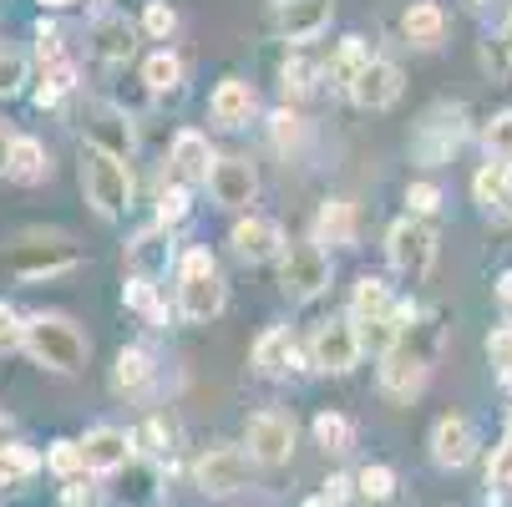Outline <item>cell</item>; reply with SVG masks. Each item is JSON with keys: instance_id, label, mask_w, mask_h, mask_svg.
<instances>
[{"instance_id": "obj_9", "label": "cell", "mask_w": 512, "mask_h": 507, "mask_svg": "<svg viewBox=\"0 0 512 507\" xmlns=\"http://www.w3.org/2000/svg\"><path fill=\"white\" fill-rule=\"evenodd\" d=\"M249 477H254V457H249L244 447H208V452L193 462V482H198V492H208V497H229V492L249 487Z\"/></svg>"}, {"instance_id": "obj_42", "label": "cell", "mask_w": 512, "mask_h": 507, "mask_svg": "<svg viewBox=\"0 0 512 507\" xmlns=\"http://www.w3.org/2000/svg\"><path fill=\"white\" fill-rule=\"evenodd\" d=\"M436 208H442V188L426 183V178H416V183L406 188V213H411V219H431Z\"/></svg>"}, {"instance_id": "obj_44", "label": "cell", "mask_w": 512, "mask_h": 507, "mask_svg": "<svg viewBox=\"0 0 512 507\" xmlns=\"http://www.w3.org/2000/svg\"><path fill=\"white\" fill-rule=\"evenodd\" d=\"M487 487H492V492H507V487H512V431L502 437V447H497L492 462H487Z\"/></svg>"}, {"instance_id": "obj_21", "label": "cell", "mask_w": 512, "mask_h": 507, "mask_svg": "<svg viewBox=\"0 0 512 507\" xmlns=\"http://www.w3.org/2000/svg\"><path fill=\"white\" fill-rule=\"evenodd\" d=\"M391 310H396L391 284H386L381 274H360V279H355V289H350V310H345V315H350L360 330H371V325L391 320Z\"/></svg>"}, {"instance_id": "obj_48", "label": "cell", "mask_w": 512, "mask_h": 507, "mask_svg": "<svg viewBox=\"0 0 512 507\" xmlns=\"http://www.w3.org/2000/svg\"><path fill=\"white\" fill-rule=\"evenodd\" d=\"M153 492H158V467H137V457H132V477H127L122 497L127 502H142V497H153Z\"/></svg>"}, {"instance_id": "obj_17", "label": "cell", "mask_w": 512, "mask_h": 507, "mask_svg": "<svg viewBox=\"0 0 512 507\" xmlns=\"http://www.w3.org/2000/svg\"><path fill=\"white\" fill-rule=\"evenodd\" d=\"M472 452H477V431H472V421L467 416H442L431 426V457H436V467H467L472 462Z\"/></svg>"}, {"instance_id": "obj_26", "label": "cell", "mask_w": 512, "mask_h": 507, "mask_svg": "<svg viewBox=\"0 0 512 507\" xmlns=\"http://www.w3.org/2000/svg\"><path fill=\"white\" fill-rule=\"evenodd\" d=\"M168 254H173V249H168V229L153 224L148 234H137V239L127 244V269L142 274V279H158V274L168 269Z\"/></svg>"}, {"instance_id": "obj_39", "label": "cell", "mask_w": 512, "mask_h": 507, "mask_svg": "<svg viewBox=\"0 0 512 507\" xmlns=\"http://www.w3.org/2000/svg\"><path fill=\"white\" fill-rule=\"evenodd\" d=\"M269 137H274V148L284 153V148H295V142L305 137V117L295 112V107H279L274 117H269Z\"/></svg>"}, {"instance_id": "obj_1", "label": "cell", "mask_w": 512, "mask_h": 507, "mask_svg": "<svg viewBox=\"0 0 512 507\" xmlns=\"http://www.w3.org/2000/svg\"><path fill=\"white\" fill-rule=\"evenodd\" d=\"M436 335H442V325L436 320H416L386 355H381V391L391 396V401H411V396H421V386L431 381V355H436Z\"/></svg>"}, {"instance_id": "obj_24", "label": "cell", "mask_w": 512, "mask_h": 507, "mask_svg": "<svg viewBox=\"0 0 512 507\" xmlns=\"http://www.w3.org/2000/svg\"><path fill=\"white\" fill-rule=\"evenodd\" d=\"M401 36L416 46V51H436L447 41V11L436 0H411L406 16H401Z\"/></svg>"}, {"instance_id": "obj_32", "label": "cell", "mask_w": 512, "mask_h": 507, "mask_svg": "<svg viewBox=\"0 0 512 507\" xmlns=\"http://www.w3.org/2000/svg\"><path fill=\"white\" fill-rule=\"evenodd\" d=\"M122 305H127V310H137V315H148L153 325H163V320H168V310H163V300H158V279L132 274V279L122 284Z\"/></svg>"}, {"instance_id": "obj_45", "label": "cell", "mask_w": 512, "mask_h": 507, "mask_svg": "<svg viewBox=\"0 0 512 507\" xmlns=\"http://www.w3.org/2000/svg\"><path fill=\"white\" fill-rule=\"evenodd\" d=\"M26 345V320L0 300V355H11V350H21Z\"/></svg>"}, {"instance_id": "obj_46", "label": "cell", "mask_w": 512, "mask_h": 507, "mask_svg": "<svg viewBox=\"0 0 512 507\" xmlns=\"http://www.w3.org/2000/svg\"><path fill=\"white\" fill-rule=\"evenodd\" d=\"M36 61H41V71L66 61V56H61V26H51V21L36 26Z\"/></svg>"}, {"instance_id": "obj_19", "label": "cell", "mask_w": 512, "mask_h": 507, "mask_svg": "<svg viewBox=\"0 0 512 507\" xmlns=\"http://www.w3.org/2000/svg\"><path fill=\"white\" fill-rule=\"evenodd\" d=\"M82 457H87V472H122V467H132V457H137V447H132V437L127 431H117V426H97V431H87V442H82Z\"/></svg>"}, {"instance_id": "obj_30", "label": "cell", "mask_w": 512, "mask_h": 507, "mask_svg": "<svg viewBox=\"0 0 512 507\" xmlns=\"http://www.w3.org/2000/svg\"><path fill=\"white\" fill-rule=\"evenodd\" d=\"M142 82H148V92H158V97H163V92H178V87H183V56L168 51V46L153 51L148 61H142Z\"/></svg>"}, {"instance_id": "obj_27", "label": "cell", "mask_w": 512, "mask_h": 507, "mask_svg": "<svg viewBox=\"0 0 512 507\" xmlns=\"http://www.w3.org/2000/svg\"><path fill=\"white\" fill-rule=\"evenodd\" d=\"M371 61H376V56H371V41H365V36H345V41H340V51H335V56H330V66H325V77H335V87H345V92H350V82H355Z\"/></svg>"}, {"instance_id": "obj_35", "label": "cell", "mask_w": 512, "mask_h": 507, "mask_svg": "<svg viewBox=\"0 0 512 507\" xmlns=\"http://www.w3.org/2000/svg\"><path fill=\"white\" fill-rule=\"evenodd\" d=\"M36 467H41V457H36L31 447H21V442H11V447H0V487H11V482L31 477Z\"/></svg>"}, {"instance_id": "obj_53", "label": "cell", "mask_w": 512, "mask_h": 507, "mask_svg": "<svg viewBox=\"0 0 512 507\" xmlns=\"http://www.w3.org/2000/svg\"><path fill=\"white\" fill-rule=\"evenodd\" d=\"M0 447H11V416L0 411Z\"/></svg>"}, {"instance_id": "obj_12", "label": "cell", "mask_w": 512, "mask_h": 507, "mask_svg": "<svg viewBox=\"0 0 512 507\" xmlns=\"http://www.w3.org/2000/svg\"><path fill=\"white\" fill-rule=\"evenodd\" d=\"M229 244L244 264H269V259H284L289 239H284V224L279 219H264V213H244V219L229 229Z\"/></svg>"}, {"instance_id": "obj_57", "label": "cell", "mask_w": 512, "mask_h": 507, "mask_svg": "<svg viewBox=\"0 0 512 507\" xmlns=\"http://www.w3.org/2000/svg\"><path fill=\"white\" fill-rule=\"evenodd\" d=\"M274 6H284V0H274Z\"/></svg>"}, {"instance_id": "obj_47", "label": "cell", "mask_w": 512, "mask_h": 507, "mask_svg": "<svg viewBox=\"0 0 512 507\" xmlns=\"http://www.w3.org/2000/svg\"><path fill=\"white\" fill-rule=\"evenodd\" d=\"M487 360L512 381V325H497V330L487 335Z\"/></svg>"}, {"instance_id": "obj_14", "label": "cell", "mask_w": 512, "mask_h": 507, "mask_svg": "<svg viewBox=\"0 0 512 507\" xmlns=\"http://www.w3.org/2000/svg\"><path fill=\"white\" fill-rule=\"evenodd\" d=\"M208 193L218 208H249L259 198V168L249 158H218L208 173Z\"/></svg>"}, {"instance_id": "obj_50", "label": "cell", "mask_w": 512, "mask_h": 507, "mask_svg": "<svg viewBox=\"0 0 512 507\" xmlns=\"http://www.w3.org/2000/svg\"><path fill=\"white\" fill-rule=\"evenodd\" d=\"M350 492H355V477H345V472H335V477L325 482V492H320V497H325L330 507H340V502H345Z\"/></svg>"}, {"instance_id": "obj_28", "label": "cell", "mask_w": 512, "mask_h": 507, "mask_svg": "<svg viewBox=\"0 0 512 507\" xmlns=\"http://www.w3.org/2000/svg\"><path fill=\"white\" fill-rule=\"evenodd\" d=\"M51 173V163H46V148H41V137H16V148H11V168H6V178L11 183H41Z\"/></svg>"}, {"instance_id": "obj_15", "label": "cell", "mask_w": 512, "mask_h": 507, "mask_svg": "<svg viewBox=\"0 0 512 507\" xmlns=\"http://www.w3.org/2000/svg\"><path fill=\"white\" fill-rule=\"evenodd\" d=\"M335 21V0H284L274 6V26L284 41H315Z\"/></svg>"}, {"instance_id": "obj_3", "label": "cell", "mask_w": 512, "mask_h": 507, "mask_svg": "<svg viewBox=\"0 0 512 507\" xmlns=\"http://www.w3.org/2000/svg\"><path fill=\"white\" fill-rule=\"evenodd\" d=\"M26 350H31V360L41 371H56V376H77L82 366H87V355H92V345H87V335L71 325L66 315H26Z\"/></svg>"}, {"instance_id": "obj_37", "label": "cell", "mask_w": 512, "mask_h": 507, "mask_svg": "<svg viewBox=\"0 0 512 507\" xmlns=\"http://www.w3.org/2000/svg\"><path fill=\"white\" fill-rule=\"evenodd\" d=\"M193 213V198H188V188L183 183H173V188H163V198H158V229H178L183 219Z\"/></svg>"}, {"instance_id": "obj_49", "label": "cell", "mask_w": 512, "mask_h": 507, "mask_svg": "<svg viewBox=\"0 0 512 507\" xmlns=\"http://www.w3.org/2000/svg\"><path fill=\"white\" fill-rule=\"evenodd\" d=\"M61 502H66V507H92V502H97V487H92L87 477H71L66 492H61Z\"/></svg>"}, {"instance_id": "obj_52", "label": "cell", "mask_w": 512, "mask_h": 507, "mask_svg": "<svg viewBox=\"0 0 512 507\" xmlns=\"http://www.w3.org/2000/svg\"><path fill=\"white\" fill-rule=\"evenodd\" d=\"M497 300L512 310V269H502V274H497Z\"/></svg>"}, {"instance_id": "obj_25", "label": "cell", "mask_w": 512, "mask_h": 507, "mask_svg": "<svg viewBox=\"0 0 512 507\" xmlns=\"http://www.w3.org/2000/svg\"><path fill=\"white\" fill-rule=\"evenodd\" d=\"M87 41H92V56L107 61V66H117V61H127L137 51V31H132L127 16H97L92 31H87Z\"/></svg>"}, {"instance_id": "obj_54", "label": "cell", "mask_w": 512, "mask_h": 507, "mask_svg": "<svg viewBox=\"0 0 512 507\" xmlns=\"http://www.w3.org/2000/svg\"><path fill=\"white\" fill-rule=\"evenodd\" d=\"M46 11H66V6H77V0H41Z\"/></svg>"}, {"instance_id": "obj_36", "label": "cell", "mask_w": 512, "mask_h": 507, "mask_svg": "<svg viewBox=\"0 0 512 507\" xmlns=\"http://www.w3.org/2000/svg\"><path fill=\"white\" fill-rule=\"evenodd\" d=\"M46 467L56 472V477H82L87 472V457H82V442H51V452H46Z\"/></svg>"}, {"instance_id": "obj_41", "label": "cell", "mask_w": 512, "mask_h": 507, "mask_svg": "<svg viewBox=\"0 0 512 507\" xmlns=\"http://www.w3.org/2000/svg\"><path fill=\"white\" fill-rule=\"evenodd\" d=\"M142 31H148L153 41H168L178 31V11L168 6V0H148V6H142Z\"/></svg>"}, {"instance_id": "obj_20", "label": "cell", "mask_w": 512, "mask_h": 507, "mask_svg": "<svg viewBox=\"0 0 512 507\" xmlns=\"http://www.w3.org/2000/svg\"><path fill=\"white\" fill-rule=\"evenodd\" d=\"M254 371L259 376H289V371H300V345H295V330L289 325H274L254 340Z\"/></svg>"}, {"instance_id": "obj_43", "label": "cell", "mask_w": 512, "mask_h": 507, "mask_svg": "<svg viewBox=\"0 0 512 507\" xmlns=\"http://www.w3.org/2000/svg\"><path fill=\"white\" fill-rule=\"evenodd\" d=\"M279 92L300 102L305 92H315V71H310L305 61H284V71H279Z\"/></svg>"}, {"instance_id": "obj_40", "label": "cell", "mask_w": 512, "mask_h": 507, "mask_svg": "<svg viewBox=\"0 0 512 507\" xmlns=\"http://www.w3.org/2000/svg\"><path fill=\"white\" fill-rule=\"evenodd\" d=\"M26 77H31V61L21 51H0V97L26 92Z\"/></svg>"}, {"instance_id": "obj_4", "label": "cell", "mask_w": 512, "mask_h": 507, "mask_svg": "<svg viewBox=\"0 0 512 507\" xmlns=\"http://www.w3.org/2000/svg\"><path fill=\"white\" fill-rule=\"evenodd\" d=\"M77 264H82L77 244H71L66 234H56V229H31V234H21V239L6 249V269H11L21 284L61 279V274L77 269Z\"/></svg>"}, {"instance_id": "obj_10", "label": "cell", "mask_w": 512, "mask_h": 507, "mask_svg": "<svg viewBox=\"0 0 512 507\" xmlns=\"http://www.w3.org/2000/svg\"><path fill=\"white\" fill-rule=\"evenodd\" d=\"M462 137H467V112L462 107H431L421 122H416V158L421 163H442L462 148Z\"/></svg>"}, {"instance_id": "obj_55", "label": "cell", "mask_w": 512, "mask_h": 507, "mask_svg": "<svg viewBox=\"0 0 512 507\" xmlns=\"http://www.w3.org/2000/svg\"><path fill=\"white\" fill-rule=\"evenodd\" d=\"M305 507H330V502H325V497H315V502H305Z\"/></svg>"}, {"instance_id": "obj_34", "label": "cell", "mask_w": 512, "mask_h": 507, "mask_svg": "<svg viewBox=\"0 0 512 507\" xmlns=\"http://www.w3.org/2000/svg\"><path fill=\"white\" fill-rule=\"evenodd\" d=\"M355 492H360L365 502H391V497H396V472H391L386 462L360 467V472H355Z\"/></svg>"}, {"instance_id": "obj_51", "label": "cell", "mask_w": 512, "mask_h": 507, "mask_svg": "<svg viewBox=\"0 0 512 507\" xmlns=\"http://www.w3.org/2000/svg\"><path fill=\"white\" fill-rule=\"evenodd\" d=\"M11 148H16V132L0 127V178H6V168H11Z\"/></svg>"}, {"instance_id": "obj_56", "label": "cell", "mask_w": 512, "mask_h": 507, "mask_svg": "<svg viewBox=\"0 0 512 507\" xmlns=\"http://www.w3.org/2000/svg\"><path fill=\"white\" fill-rule=\"evenodd\" d=\"M472 6H487V0H472Z\"/></svg>"}, {"instance_id": "obj_29", "label": "cell", "mask_w": 512, "mask_h": 507, "mask_svg": "<svg viewBox=\"0 0 512 507\" xmlns=\"http://www.w3.org/2000/svg\"><path fill=\"white\" fill-rule=\"evenodd\" d=\"M148 381H153V355L148 350H122L117 355V366H112V386L122 391V396H137V391H148Z\"/></svg>"}, {"instance_id": "obj_7", "label": "cell", "mask_w": 512, "mask_h": 507, "mask_svg": "<svg viewBox=\"0 0 512 507\" xmlns=\"http://www.w3.org/2000/svg\"><path fill=\"white\" fill-rule=\"evenodd\" d=\"M386 259H391L396 274L426 279L436 269V234H431V224L426 219H411V213H406V219H396L386 229Z\"/></svg>"}, {"instance_id": "obj_31", "label": "cell", "mask_w": 512, "mask_h": 507, "mask_svg": "<svg viewBox=\"0 0 512 507\" xmlns=\"http://www.w3.org/2000/svg\"><path fill=\"white\" fill-rule=\"evenodd\" d=\"M71 92H77V66L61 61V66H46V71H41V87L31 92V102H36L41 112H51V107H61Z\"/></svg>"}, {"instance_id": "obj_6", "label": "cell", "mask_w": 512, "mask_h": 507, "mask_svg": "<svg viewBox=\"0 0 512 507\" xmlns=\"http://www.w3.org/2000/svg\"><path fill=\"white\" fill-rule=\"evenodd\" d=\"M365 355V340H360V325L350 315H330L315 340H310V366L325 371V376H350Z\"/></svg>"}, {"instance_id": "obj_16", "label": "cell", "mask_w": 512, "mask_h": 507, "mask_svg": "<svg viewBox=\"0 0 512 507\" xmlns=\"http://www.w3.org/2000/svg\"><path fill=\"white\" fill-rule=\"evenodd\" d=\"M213 163H218V158H213V148H208V137H203V132L183 127V132L173 137V148H168V168H173V178H178L183 188L208 183Z\"/></svg>"}, {"instance_id": "obj_38", "label": "cell", "mask_w": 512, "mask_h": 507, "mask_svg": "<svg viewBox=\"0 0 512 507\" xmlns=\"http://www.w3.org/2000/svg\"><path fill=\"white\" fill-rule=\"evenodd\" d=\"M482 142H487V158L512 163V107H507V112H497V117L482 127Z\"/></svg>"}, {"instance_id": "obj_11", "label": "cell", "mask_w": 512, "mask_h": 507, "mask_svg": "<svg viewBox=\"0 0 512 507\" xmlns=\"http://www.w3.org/2000/svg\"><path fill=\"white\" fill-rule=\"evenodd\" d=\"M244 447L259 467L289 462V452H295V421H289L284 411H254L249 426H244Z\"/></svg>"}, {"instance_id": "obj_18", "label": "cell", "mask_w": 512, "mask_h": 507, "mask_svg": "<svg viewBox=\"0 0 512 507\" xmlns=\"http://www.w3.org/2000/svg\"><path fill=\"white\" fill-rule=\"evenodd\" d=\"M208 112H213V122H224V127H249L259 117V92L244 77H224L213 87V97H208Z\"/></svg>"}, {"instance_id": "obj_5", "label": "cell", "mask_w": 512, "mask_h": 507, "mask_svg": "<svg viewBox=\"0 0 512 507\" xmlns=\"http://www.w3.org/2000/svg\"><path fill=\"white\" fill-rule=\"evenodd\" d=\"M82 188H87V203L102 213V219L117 224L122 213L132 208V168H127V158L87 142L82 148Z\"/></svg>"}, {"instance_id": "obj_2", "label": "cell", "mask_w": 512, "mask_h": 507, "mask_svg": "<svg viewBox=\"0 0 512 507\" xmlns=\"http://www.w3.org/2000/svg\"><path fill=\"white\" fill-rule=\"evenodd\" d=\"M224 305H229V284L218 274V259L203 244L183 249V259H178V310H183V320L208 325V320L224 315Z\"/></svg>"}, {"instance_id": "obj_8", "label": "cell", "mask_w": 512, "mask_h": 507, "mask_svg": "<svg viewBox=\"0 0 512 507\" xmlns=\"http://www.w3.org/2000/svg\"><path fill=\"white\" fill-rule=\"evenodd\" d=\"M279 284H284V295L289 300H315L330 289V254L305 239V244H289L284 259H279Z\"/></svg>"}, {"instance_id": "obj_33", "label": "cell", "mask_w": 512, "mask_h": 507, "mask_svg": "<svg viewBox=\"0 0 512 507\" xmlns=\"http://www.w3.org/2000/svg\"><path fill=\"white\" fill-rule=\"evenodd\" d=\"M315 442L325 447V452H350V442H355V426H350V416H340V411H320L315 416Z\"/></svg>"}, {"instance_id": "obj_22", "label": "cell", "mask_w": 512, "mask_h": 507, "mask_svg": "<svg viewBox=\"0 0 512 507\" xmlns=\"http://www.w3.org/2000/svg\"><path fill=\"white\" fill-rule=\"evenodd\" d=\"M472 198L492 213V219H512V163L487 158V163L472 173Z\"/></svg>"}, {"instance_id": "obj_23", "label": "cell", "mask_w": 512, "mask_h": 507, "mask_svg": "<svg viewBox=\"0 0 512 507\" xmlns=\"http://www.w3.org/2000/svg\"><path fill=\"white\" fill-rule=\"evenodd\" d=\"M310 239H315L325 254H330V249H350V244H355V203H350V198H325V203L315 208Z\"/></svg>"}, {"instance_id": "obj_13", "label": "cell", "mask_w": 512, "mask_h": 507, "mask_svg": "<svg viewBox=\"0 0 512 507\" xmlns=\"http://www.w3.org/2000/svg\"><path fill=\"white\" fill-rule=\"evenodd\" d=\"M401 87H406V77H401V66L391 61V56H376L371 66L360 71V77L350 82V102L360 107V112H386V107H396L401 102Z\"/></svg>"}]
</instances>
